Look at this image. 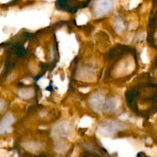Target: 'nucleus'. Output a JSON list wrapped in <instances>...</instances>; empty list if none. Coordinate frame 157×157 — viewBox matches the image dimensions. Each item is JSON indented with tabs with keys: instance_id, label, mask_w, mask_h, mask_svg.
Masks as SVG:
<instances>
[{
	"instance_id": "2",
	"label": "nucleus",
	"mask_w": 157,
	"mask_h": 157,
	"mask_svg": "<svg viewBox=\"0 0 157 157\" xmlns=\"http://www.w3.org/2000/svg\"><path fill=\"white\" fill-rule=\"evenodd\" d=\"M112 8V0H98L93 7L95 16H101L110 12Z\"/></svg>"
},
{
	"instance_id": "1",
	"label": "nucleus",
	"mask_w": 157,
	"mask_h": 157,
	"mask_svg": "<svg viewBox=\"0 0 157 157\" xmlns=\"http://www.w3.org/2000/svg\"><path fill=\"white\" fill-rule=\"evenodd\" d=\"M56 7L68 12H75L83 8L78 0H57Z\"/></svg>"
}]
</instances>
